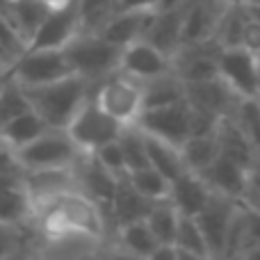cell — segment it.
<instances>
[{
    "instance_id": "cell-47",
    "label": "cell",
    "mask_w": 260,
    "mask_h": 260,
    "mask_svg": "<svg viewBox=\"0 0 260 260\" xmlns=\"http://www.w3.org/2000/svg\"><path fill=\"white\" fill-rule=\"evenodd\" d=\"M12 78V71H0V91H3V87H5V82Z\"/></svg>"
},
{
    "instance_id": "cell-41",
    "label": "cell",
    "mask_w": 260,
    "mask_h": 260,
    "mask_svg": "<svg viewBox=\"0 0 260 260\" xmlns=\"http://www.w3.org/2000/svg\"><path fill=\"white\" fill-rule=\"evenodd\" d=\"M160 0H117L114 3V14L130 12V9H157Z\"/></svg>"
},
{
    "instance_id": "cell-16",
    "label": "cell",
    "mask_w": 260,
    "mask_h": 260,
    "mask_svg": "<svg viewBox=\"0 0 260 260\" xmlns=\"http://www.w3.org/2000/svg\"><path fill=\"white\" fill-rule=\"evenodd\" d=\"M212 189L206 183L201 174L197 171L185 169L180 176H176L171 180V189H169V201L178 208L180 215H189L197 217L203 208L208 206V201L212 199Z\"/></svg>"
},
{
    "instance_id": "cell-35",
    "label": "cell",
    "mask_w": 260,
    "mask_h": 260,
    "mask_svg": "<svg viewBox=\"0 0 260 260\" xmlns=\"http://www.w3.org/2000/svg\"><path fill=\"white\" fill-rule=\"evenodd\" d=\"M32 110L30 101H27V94L23 89V85H18L14 78H9L5 82L3 91H0V128L5 123H9L12 119H16L18 114Z\"/></svg>"
},
{
    "instance_id": "cell-10",
    "label": "cell",
    "mask_w": 260,
    "mask_h": 260,
    "mask_svg": "<svg viewBox=\"0 0 260 260\" xmlns=\"http://www.w3.org/2000/svg\"><path fill=\"white\" fill-rule=\"evenodd\" d=\"M185 99L192 108L208 112L217 119H224L233 114L235 105L242 96H238L229 87V82L221 76L208 78V80H197V82H185Z\"/></svg>"
},
{
    "instance_id": "cell-40",
    "label": "cell",
    "mask_w": 260,
    "mask_h": 260,
    "mask_svg": "<svg viewBox=\"0 0 260 260\" xmlns=\"http://www.w3.org/2000/svg\"><path fill=\"white\" fill-rule=\"evenodd\" d=\"M242 201L247 203V206L260 210V162L249 171V183H247V189H244Z\"/></svg>"
},
{
    "instance_id": "cell-3",
    "label": "cell",
    "mask_w": 260,
    "mask_h": 260,
    "mask_svg": "<svg viewBox=\"0 0 260 260\" xmlns=\"http://www.w3.org/2000/svg\"><path fill=\"white\" fill-rule=\"evenodd\" d=\"M82 155H85V151L73 142L67 128H48L37 139H32L30 144L16 151L18 162L25 171L73 169Z\"/></svg>"
},
{
    "instance_id": "cell-31",
    "label": "cell",
    "mask_w": 260,
    "mask_h": 260,
    "mask_svg": "<svg viewBox=\"0 0 260 260\" xmlns=\"http://www.w3.org/2000/svg\"><path fill=\"white\" fill-rule=\"evenodd\" d=\"M180 221V212L169 199L155 201L146 215V224L151 226L153 235L157 238L160 244H171L176 238V229Z\"/></svg>"
},
{
    "instance_id": "cell-2",
    "label": "cell",
    "mask_w": 260,
    "mask_h": 260,
    "mask_svg": "<svg viewBox=\"0 0 260 260\" xmlns=\"http://www.w3.org/2000/svg\"><path fill=\"white\" fill-rule=\"evenodd\" d=\"M64 50L71 59L73 71L87 78L91 85L101 82L121 67L123 48L108 41L101 32H78Z\"/></svg>"
},
{
    "instance_id": "cell-23",
    "label": "cell",
    "mask_w": 260,
    "mask_h": 260,
    "mask_svg": "<svg viewBox=\"0 0 260 260\" xmlns=\"http://www.w3.org/2000/svg\"><path fill=\"white\" fill-rule=\"evenodd\" d=\"M30 194L23 176L0 174V221H30Z\"/></svg>"
},
{
    "instance_id": "cell-44",
    "label": "cell",
    "mask_w": 260,
    "mask_h": 260,
    "mask_svg": "<svg viewBox=\"0 0 260 260\" xmlns=\"http://www.w3.org/2000/svg\"><path fill=\"white\" fill-rule=\"evenodd\" d=\"M189 0H160L157 3V9H174V7H183Z\"/></svg>"
},
{
    "instance_id": "cell-6",
    "label": "cell",
    "mask_w": 260,
    "mask_h": 260,
    "mask_svg": "<svg viewBox=\"0 0 260 260\" xmlns=\"http://www.w3.org/2000/svg\"><path fill=\"white\" fill-rule=\"evenodd\" d=\"M121 128H123V123H119L117 119H112L110 114H105L101 110V105L94 99V91L89 94V99L82 103V108L78 110L76 117L67 126L73 142L85 153H94L103 144L119 139Z\"/></svg>"
},
{
    "instance_id": "cell-34",
    "label": "cell",
    "mask_w": 260,
    "mask_h": 260,
    "mask_svg": "<svg viewBox=\"0 0 260 260\" xmlns=\"http://www.w3.org/2000/svg\"><path fill=\"white\" fill-rule=\"evenodd\" d=\"M231 117L242 128V133L249 137V142L260 155V96H242Z\"/></svg>"
},
{
    "instance_id": "cell-4",
    "label": "cell",
    "mask_w": 260,
    "mask_h": 260,
    "mask_svg": "<svg viewBox=\"0 0 260 260\" xmlns=\"http://www.w3.org/2000/svg\"><path fill=\"white\" fill-rule=\"evenodd\" d=\"M94 99L105 114L119 123H137L144 112V87L142 80L123 73L121 69L110 73L94 85Z\"/></svg>"
},
{
    "instance_id": "cell-29",
    "label": "cell",
    "mask_w": 260,
    "mask_h": 260,
    "mask_svg": "<svg viewBox=\"0 0 260 260\" xmlns=\"http://www.w3.org/2000/svg\"><path fill=\"white\" fill-rule=\"evenodd\" d=\"M174 244L180 251V258H210V249H208L206 235H203L197 217L180 215Z\"/></svg>"
},
{
    "instance_id": "cell-15",
    "label": "cell",
    "mask_w": 260,
    "mask_h": 260,
    "mask_svg": "<svg viewBox=\"0 0 260 260\" xmlns=\"http://www.w3.org/2000/svg\"><path fill=\"white\" fill-rule=\"evenodd\" d=\"M119 69L142 82L148 80V78H155V76H162V73L174 71L169 55L162 53L157 46H153L151 41H146V39L133 41V44H128L126 48H123L121 67Z\"/></svg>"
},
{
    "instance_id": "cell-17",
    "label": "cell",
    "mask_w": 260,
    "mask_h": 260,
    "mask_svg": "<svg viewBox=\"0 0 260 260\" xmlns=\"http://www.w3.org/2000/svg\"><path fill=\"white\" fill-rule=\"evenodd\" d=\"M249 171L251 169H247L240 162L219 153V157L208 169H203L201 176L206 178V183L210 185V189L215 194H224V197L242 201L244 189H247V183H249Z\"/></svg>"
},
{
    "instance_id": "cell-12",
    "label": "cell",
    "mask_w": 260,
    "mask_h": 260,
    "mask_svg": "<svg viewBox=\"0 0 260 260\" xmlns=\"http://www.w3.org/2000/svg\"><path fill=\"white\" fill-rule=\"evenodd\" d=\"M73 171H76L78 187L89 199H94L110 217V206H112V199H114V194H117L119 180L121 178L114 176L110 169H105V167L96 160L94 153H85V155L78 160V165L73 167Z\"/></svg>"
},
{
    "instance_id": "cell-48",
    "label": "cell",
    "mask_w": 260,
    "mask_h": 260,
    "mask_svg": "<svg viewBox=\"0 0 260 260\" xmlns=\"http://www.w3.org/2000/svg\"><path fill=\"white\" fill-rule=\"evenodd\" d=\"M249 258H260V244H258V247H256V249H253V251H251V253H249Z\"/></svg>"
},
{
    "instance_id": "cell-28",
    "label": "cell",
    "mask_w": 260,
    "mask_h": 260,
    "mask_svg": "<svg viewBox=\"0 0 260 260\" xmlns=\"http://www.w3.org/2000/svg\"><path fill=\"white\" fill-rule=\"evenodd\" d=\"M35 242L39 238L27 221H0V260L35 253Z\"/></svg>"
},
{
    "instance_id": "cell-21",
    "label": "cell",
    "mask_w": 260,
    "mask_h": 260,
    "mask_svg": "<svg viewBox=\"0 0 260 260\" xmlns=\"http://www.w3.org/2000/svg\"><path fill=\"white\" fill-rule=\"evenodd\" d=\"M217 139H219V153L231 160L240 162L247 169H253V167L260 162V155L256 153L253 144L249 142V137L242 133V128L235 123V119L224 117L217 126Z\"/></svg>"
},
{
    "instance_id": "cell-30",
    "label": "cell",
    "mask_w": 260,
    "mask_h": 260,
    "mask_svg": "<svg viewBox=\"0 0 260 260\" xmlns=\"http://www.w3.org/2000/svg\"><path fill=\"white\" fill-rule=\"evenodd\" d=\"M48 14L50 9L39 0H12V21L21 32V37L27 41V48Z\"/></svg>"
},
{
    "instance_id": "cell-33",
    "label": "cell",
    "mask_w": 260,
    "mask_h": 260,
    "mask_svg": "<svg viewBox=\"0 0 260 260\" xmlns=\"http://www.w3.org/2000/svg\"><path fill=\"white\" fill-rule=\"evenodd\" d=\"M119 144H121L123 157H126L128 171L133 169H142L148 167V151H146V135L139 123H128L121 128L119 135Z\"/></svg>"
},
{
    "instance_id": "cell-20",
    "label": "cell",
    "mask_w": 260,
    "mask_h": 260,
    "mask_svg": "<svg viewBox=\"0 0 260 260\" xmlns=\"http://www.w3.org/2000/svg\"><path fill=\"white\" fill-rule=\"evenodd\" d=\"M183 14L185 5L174 9H157L151 27L146 32V41L157 46L169 57H174L178 53V48L183 46Z\"/></svg>"
},
{
    "instance_id": "cell-37",
    "label": "cell",
    "mask_w": 260,
    "mask_h": 260,
    "mask_svg": "<svg viewBox=\"0 0 260 260\" xmlns=\"http://www.w3.org/2000/svg\"><path fill=\"white\" fill-rule=\"evenodd\" d=\"M94 155H96V160L105 167V169H110L114 176H119V178H123V176L128 174V165H126V157H123V151H121L119 139L108 142V144H103L101 148H96Z\"/></svg>"
},
{
    "instance_id": "cell-24",
    "label": "cell",
    "mask_w": 260,
    "mask_h": 260,
    "mask_svg": "<svg viewBox=\"0 0 260 260\" xmlns=\"http://www.w3.org/2000/svg\"><path fill=\"white\" fill-rule=\"evenodd\" d=\"M144 135H146V151H148V165L151 167H155L169 180H174L176 176H180L187 169L183 162V153H180L178 144H171L167 139L157 137V135L146 133V130H144Z\"/></svg>"
},
{
    "instance_id": "cell-22",
    "label": "cell",
    "mask_w": 260,
    "mask_h": 260,
    "mask_svg": "<svg viewBox=\"0 0 260 260\" xmlns=\"http://www.w3.org/2000/svg\"><path fill=\"white\" fill-rule=\"evenodd\" d=\"M153 203L155 201H151V199H146L144 194H139L137 189L128 183L126 176H123V178L119 180V187L112 199V206H110V219H112L114 231L123 224H130V221L146 219Z\"/></svg>"
},
{
    "instance_id": "cell-13",
    "label": "cell",
    "mask_w": 260,
    "mask_h": 260,
    "mask_svg": "<svg viewBox=\"0 0 260 260\" xmlns=\"http://www.w3.org/2000/svg\"><path fill=\"white\" fill-rule=\"evenodd\" d=\"M231 0H189L183 14V44L215 39L217 25Z\"/></svg>"
},
{
    "instance_id": "cell-49",
    "label": "cell",
    "mask_w": 260,
    "mask_h": 260,
    "mask_svg": "<svg viewBox=\"0 0 260 260\" xmlns=\"http://www.w3.org/2000/svg\"><path fill=\"white\" fill-rule=\"evenodd\" d=\"M247 3H258L260 5V0H247Z\"/></svg>"
},
{
    "instance_id": "cell-8",
    "label": "cell",
    "mask_w": 260,
    "mask_h": 260,
    "mask_svg": "<svg viewBox=\"0 0 260 260\" xmlns=\"http://www.w3.org/2000/svg\"><path fill=\"white\" fill-rule=\"evenodd\" d=\"M219 76L238 96L260 94V57L242 46H229L219 53Z\"/></svg>"
},
{
    "instance_id": "cell-27",
    "label": "cell",
    "mask_w": 260,
    "mask_h": 260,
    "mask_svg": "<svg viewBox=\"0 0 260 260\" xmlns=\"http://www.w3.org/2000/svg\"><path fill=\"white\" fill-rule=\"evenodd\" d=\"M180 153H183V162L189 171L201 174L203 169L212 165L219 157V139H217V130L208 135H189L183 144H180Z\"/></svg>"
},
{
    "instance_id": "cell-32",
    "label": "cell",
    "mask_w": 260,
    "mask_h": 260,
    "mask_svg": "<svg viewBox=\"0 0 260 260\" xmlns=\"http://www.w3.org/2000/svg\"><path fill=\"white\" fill-rule=\"evenodd\" d=\"M128 183L137 189L139 194H144L151 201H162L169 199V189H171V180L165 174L155 169V167H142V169H133L126 174Z\"/></svg>"
},
{
    "instance_id": "cell-11",
    "label": "cell",
    "mask_w": 260,
    "mask_h": 260,
    "mask_svg": "<svg viewBox=\"0 0 260 260\" xmlns=\"http://www.w3.org/2000/svg\"><path fill=\"white\" fill-rule=\"evenodd\" d=\"M137 123L146 133L157 135V137L180 146L189 137V103L187 99H183L178 103L144 110Z\"/></svg>"
},
{
    "instance_id": "cell-5",
    "label": "cell",
    "mask_w": 260,
    "mask_h": 260,
    "mask_svg": "<svg viewBox=\"0 0 260 260\" xmlns=\"http://www.w3.org/2000/svg\"><path fill=\"white\" fill-rule=\"evenodd\" d=\"M73 73L76 71L64 48H27L12 67V78L23 87L46 85Z\"/></svg>"
},
{
    "instance_id": "cell-26",
    "label": "cell",
    "mask_w": 260,
    "mask_h": 260,
    "mask_svg": "<svg viewBox=\"0 0 260 260\" xmlns=\"http://www.w3.org/2000/svg\"><path fill=\"white\" fill-rule=\"evenodd\" d=\"M142 87H144V110L162 108V105L178 103V101L185 99V82L174 71L148 78V80L142 82Z\"/></svg>"
},
{
    "instance_id": "cell-25",
    "label": "cell",
    "mask_w": 260,
    "mask_h": 260,
    "mask_svg": "<svg viewBox=\"0 0 260 260\" xmlns=\"http://www.w3.org/2000/svg\"><path fill=\"white\" fill-rule=\"evenodd\" d=\"M50 126L41 119V114H37L35 110H27V112L18 114L16 119H12L9 123H5L0 128V144L14 148H23L25 144H30L32 139H37L41 133H46Z\"/></svg>"
},
{
    "instance_id": "cell-9",
    "label": "cell",
    "mask_w": 260,
    "mask_h": 260,
    "mask_svg": "<svg viewBox=\"0 0 260 260\" xmlns=\"http://www.w3.org/2000/svg\"><path fill=\"white\" fill-rule=\"evenodd\" d=\"M219 53L221 46L215 39L199 41V44H183L178 53L171 57V67L183 82L217 78L219 76Z\"/></svg>"
},
{
    "instance_id": "cell-43",
    "label": "cell",
    "mask_w": 260,
    "mask_h": 260,
    "mask_svg": "<svg viewBox=\"0 0 260 260\" xmlns=\"http://www.w3.org/2000/svg\"><path fill=\"white\" fill-rule=\"evenodd\" d=\"M240 3L244 5V9H247L249 16L256 18V21L260 23V5H258V3H247V0H240Z\"/></svg>"
},
{
    "instance_id": "cell-42",
    "label": "cell",
    "mask_w": 260,
    "mask_h": 260,
    "mask_svg": "<svg viewBox=\"0 0 260 260\" xmlns=\"http://www.w3.org/2000/svg\"><path fill=\"white\" fill-rule=\"evenodd\" d=\"M14 62H16V57H12L7 50L0 48V71H12Z\"/></svg>"
},
{
    "instance_id": "cell-36",
    "label": "cell",
    "mask_w": 260,
    "mask_h": 260,
    "mask_svg": "<svg viewBox=\"0 0 260 260\" xmlns=\"http://www.w3.org/2000/svg\"><path fill=\"white\" fill-rule=\"evenodd\" d=\"M117 0H78L80 9V32H101L114 16Z\"/></svg>"
},
{
    "instance_id": "cell-39",
    "label": "cell",
    "mask_w": 260,
    "mask_h": 260,
    "mask_svg": "<svg viewBox=\"0 0 260 260\" xmlns=\"http://www.w3.org/2000/svg\"><path fill=\"white\" fill-rule=\"evenodd\" d=\"M247 12V9H244ZM240 46L247 50H251L253 55H258L260 57V23L256 18H251L247 14V18H244V27H242V41H240Z\"/></svg>"
},
{
    "instance_id": "cell-14",
    "label": "cell",
    "mask_w": 260,
    "mask_h": 260,
    "mask_svg": "<svg viewBox=\"0 0 260 260\" xmlns=\"http://www.w3.org/2000/svg\"><path fill=\"white\" fill-rule=\"evenodd\" d=\"M78 32H80V9L78 0H73L67 7L50 9L46 21L32 37L30 48H67V44Z\"/></svg>"
},
{
    "instance_id": "cell-45",
    "label": "cell",
    "mask_w": 260,
    "mask_h": 260,
    "mask_svg": "<svg viewBox=\"0 0 260 260\" xmlns=\"http://www.w3.org/2000/svg\"><path fill=\"white\" fill-rule=\"evenodd\" d=\"M39 3H44L48 9H59V7H67V5L73 3V0H39Z\"/></svg>"
},
{
    "instance_id": "cell-46",
    "label": "cell",
    "mask_w": 260,
    "mask_h": 260,
    "mask_svg": "<svg viewBox=\"0 0 260 260\" xmlns=\"http://www.w3.org/2000/svg\"><path fill=\"white\" fill-rule=\"evenodd\" d=\"M0 14H5V16L12 21V0H0Z\"/></svg>"
},
{
    "instance_id": "cell-38",
    "label": "cell",
    "mask_w": 260,
    "mask_h": 260,
    "mask_svg": "<svg viewBox=\"0 0 260 260\" xmlns=\"http://www.w3.org/2000/svg\"><path fill=\"white\" fill-rule=\"evenodd\" d=\"M0 48L7 50L12 57H21L27 50V41L21 37L12 21L5 14H0Z\"/></svg>"
},
{
    "instance_id": "cell-1",
    "label": "cell",
    "mask_w": 260,
    "mask_h": 260,
    "mask_svg": "<svg viewBox=\"0 0 260 260\" xmlns=\"http://www.w3.org/2000/svg\"><path fill=\"white\" fill-rule=\"evenodd\" d=\"M23 89H25L32 110L41 114V119L50 128H67L76 117V112L82 108V103L94 91V85L87 78L73 73L62 80L23 87Z\"/></svg>"
},
{
    "instance_id": "cell-19",
    "label": "cell",
    "mask_w": 260,
    "mask_h": 260,
    "mask_svg": "<svg viewBox=\"0 0 260 260\" xmlns=\"http://www.w3.org/2000/svg\"><path fill=\"white\" fill-rule=\"evenodd\" d=\"M108 244H112L114 253L135 256V258H153L155 249L160 247V242H157V238L153 235L146 219L130 221V224L119 226L112 238L108 240Z\"/></svg>"
},
{
    "instance_id": "cell-18",
    "label": "cell",
    "mask_w": 260,
    "mask_h": 260,
    "mask_svg": "<svg viewBox=\"0 0 260 260\" xmlns=\"http://www.w3.org/2000/svg\"><path fill=\"white\" fill-rule=\"evenodd\" d=\"M157 9H130V12H117L103 25L101 35L108 41L126 48L128 44L139 39H146V32L153 23Z\"/></svg>"
},
{
    "instance_id": "cell-7",
    "label": "cell",
    "mask_w": 260,
    "mask_h": 260,
    "mask_svg": "<svg viewBox=\"0 0 260 260\" xmlns=\"http://www.w3.org/2000/svg\"><path fill=\"white\" fill-rule=\"evenodd\" d=\"M238 199L224 197V194H212L208 206L197 215V221L201 226L203 235H206L208 249H210V258L226 256V242H229V233L235 215H238Z\"/></svg>"
}]
</instances>
